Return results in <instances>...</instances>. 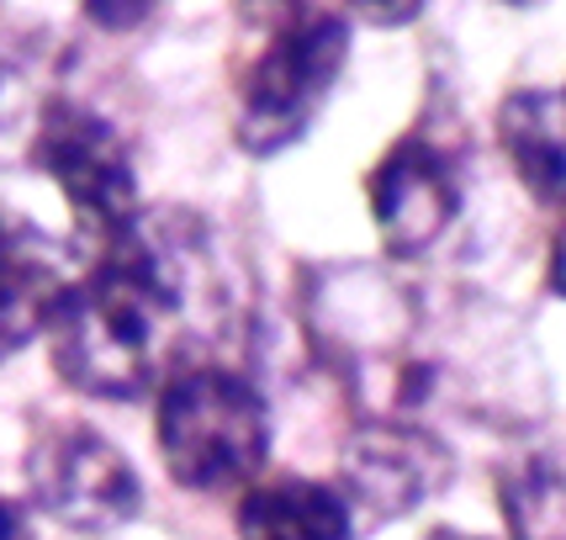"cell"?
I'll return each instance as SVG.
<instances>
[{"label":"cell","instance_id":"obj_1","mask_svg":"<svg viewBox=\"0 0 566 540\" xmlns=\"http://www.w3.org/2000/svg\"><path fill=\"white\" fill-rule=\"evenodd\" d=\"M212 302L207 239L186 212H138L101 239L49 319L53 371L74 393L133 403L186 361V334Z\"/></svg>","mask_w":566,"mask_h":540},{"label":"cell","instance_id":"obj_2","mask_svg":"<svg viewBox=\"0 0 566 540\" xmlns=\"http://www.w3.org/2000/svg\"><path fill=\"white\" fill-rule=\"evenodd\" d=\"M154 440L180 488L228 492L249 488L271 456V414L239 371L218 361H191L159 387Z\"/></svg>","mask_w":566,"mask_h":540},{"label":"cell","instance_id":"obj_14","mask_svg":"<svg viewBox=\"0 0 566 540\" xmlns=\"http://www.w3.org/2000/svg\"><path fill=\"white\" fill-rule=\"evenodd\" d=\"M551 287L566 297V222L556 228V239H551Z\"/></svg>","mask_w":566,"mask_h":540},{"label":"cell","instance_id":"obj_4","mask_svg":"<svg viewBox=\"0 0 566 540\" xmlns=\"http://www.w3.org/2000/svg\"><path fill=\"white\" fill-rule=\"evenodd\" d=\"M32 165L64 191L74 222L91 239H112L138 218V170L127 138L85 101H49L32 127Z\"/></svg>","mask_w":566,"mask_h":540},{"label":"cell","instance_id":"obj_13","mask_svg":"<svg viewBox=\"0 0 566 540\" xmlns=\"http://www.w3.org/2000/svg\"><path fill=\"white\" fill-rule=\"evenodd\" d=\"M85 17H96V22H148L154 11L148 6H91Z\"/></svg>","mask_w":566,"mask_h":540},{"label":"cell","instance_id":"obj_8","mask_svg":"<svg viewBox=\"0 0 566 540\" xmlns=\"http://www.w3.org/2000/svg\"><path fill=\"white\" fill-rule=\"evenodd\" d=\"M64 266L32 222L0 212V361L49 334V319L64 297Z\"/></svg>","mask_w":566,"mask_h":540},{"label":"cell","instance_id":"obj_10","mask_svg":"<svg viewBox=\"0 0 566 540\" xmlns=\"http://www.w3.org/2000/svg\"><path fill=\"white\" fill-rule=\"evenodd\" d=\"M239 540H355V509L328 482H254L239 503Z\"/></svg>","mask_w":566,"mask_h":540},{"label":"cell","instance_id":"obj_7","mask_svg":"<svg viewBox=\"0 0 566 540\" xmlns=\"http://www.w3.org/2000/svg\"><path fill=\"white\" fill-rule=\"evenodd\" d=\"M450 482V450L419 424H366L345 445V498L370 519H402Z\"/></svg>","mask_w":566,"mask_h":540},{"label":"cell","instance_id":"obj_9","mask_svg":"<svg viewBox=\"0 0 566 540\" xmlns=\"http://www.w3.org/2000/svg\"><path fill=\"white\" fill-rule=\"evenodd\" d=\"M497 144L524 191L545 207L566 201V91H518L497 106Z\"/></svg>","mask_w":566,"mask_h":540},{"label":"cell","instance_id":"obj_6","mask_svg":"<svg viewBox=\"0 0 566 540\" xmlns=\"http://www.w3.org/2000/svg\"><path fill=\"white\" fill-rule=\"evenodd\" d=\"M366 197L387 255L413 260L440 245L444 228L461 218V170L440 148V138L408 133L366 175Z\"/></svg>","mask_w":566,"mask_h":540},{"label":"cell","instance_id":"obj_11","mask_svg":"<svg viewBox=\"0 0 566 540\" xmlns=\"http://www.w3.org/2000/svg\"><path fill=\"white\" fill-rule=\"evenodd\" d=\"M503 519L514 540H566V471L530 461L503 477Z\"/></svg>","mask_w":566,"mask_h":540},{"label":"cell","instance_id":"obj_15","mask_svg":"<svg viewBox=\"0 0 566 540\" xmlns=\"http://www.w3.org/2000/svg\"><path fill=\"white\" fill-rule=\"evenodd\" d=\"M429 540H476V536H467V530H450V525H440Z\"/></svg>","mask_w":566,"mask_h":540},{"label":"cell","instance_id":"obj_3","mask_svg":"<svg viewBox=\"0 0 566 540\" xmlns=\"http://www.w3.org/2000/svg\"><path fill=\"white\" fill-rule=\"evenodd\" d=\"M345 59L349 17L318 11V6L286 11L239 80V123H233L239 148L254 159H271L281 148H292L323 112L328 91L339 85Z\"/></svg>","mask_w":566,"mask_h":540},{"label":"cell","instance_id":"obj_5","mask_svg":"<svg viewBox=\"0 0 566 540\" xmlns=\"http://www.w3.org/2000/svg\"><path fill=\"white\" fill-rule=\"evenodd\" d=\"M32 503L70 530H117L138 515L144 482L117 445L91 424H53L27 456Z\"/></svg>","mask_w":566,"mask_h":540},{"label":"cell","instance_id":"obj_12","mask_svg":"<svg viewBox=\"0 0 566 540\" xmlns=\"http://www.w3.org/2000/svg\"><path fill=\"white\" fill-rule=\"evenodd\" d=\"M0 540H32V525H27V509L17 498L0 492Z\"/></svg>","mask_w":566,"mask_h":540}]
</instances>
